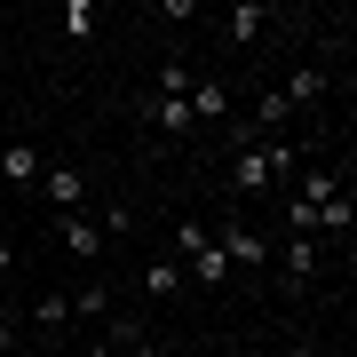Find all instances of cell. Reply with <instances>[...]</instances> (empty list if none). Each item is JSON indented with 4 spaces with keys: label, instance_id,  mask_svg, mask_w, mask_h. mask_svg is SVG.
Wrapping results in <instances>:
<instances>
[{
    "label": "cell",
    "instance_id": "obj_1",
    "mask_svg": "<svg viewBox=\"0 0 357 357\" xmlns=\"http://www.w3.org/2000/svg\"><path fill=\"white\" fill-rule=\"evenodd\" d=\"M175 262H183V278H191V286H222V278H230L215 230H206L199 215H175Z\"/></svg>",
    "mask_w": 357,
    "mask_h": 357
},
{
    "label": "cell",
    "instance_id": "obj_2",
    "mask_svg": "<svg viewBox=\"0 0 357 357\" xmlns=\"http://www.w3.org/2000/svg\"><path fill=\"white\" fill-rule=\"evenodd\" d=\"M215 246H222V262H230V270H270V238L255 230V215H230Z\"/></svg>",
    "mask_w": 357,
    "mask_h": 357
},
{
    "label": "cell",
    "instance_id": "obj_3",
    "mask_svg": "<svg viewBox=\"0 0 357 357\" xmlns=\"http://www.w3.org/2000/svg\"><path fill=\"white\" fill-rule=\"evenodd\" d=\"M40 199H48L56 215H79V206H88V175H79L72 159H48L40 167Z\"/></svg>",
    "mask_w": 357,
    "mask_h": 357
},
{
    "label": "cell",
    "instance_id": "obj_4",
    "mask_svg": "<svg viewBox=\"0 0 357 357\" xmlns=\"http://www.w3.org/2000/svg\"><path fill=\"white\" fill-rule=\"evenodd\" d=\"M56 238H64V255H72V262H88V270L103 262V246H112L88 215H56Z\"/></svg>",
    "mask_w": 357,
    "mask_h": 357
},
{
    "label": "cell",
    "instance_id": "obj_5",
    "mask_svg": "<svg viewBox=\"0 0 357 357\" xmlns=\"http://www.w3.org/2000/svg\"><path fill=\"white\" fill-rule=\"evenodd\" d=\"M318 262H326V246H318V238H286V262H278L286 278H278V286H286V294H310V278H318Z\"/></svg>",
    "mask_w": 357,
    "mask_h": 357
},
{
    "label": "cell",
    "instance_id": "obj_6",
    "mask_svg": "<svg viewBox=\"0 0 357 357\" xmlns=\"http://www.w3.org/2000/svg\"><path fill=\"white\" fill-rule=\"evenodd\" d=\"M183 103H191V128H230V88L222 79H191Z\"/></svg>",
    "mask_w": 357,
    "mask_h": 357
},
{
    "label": "cell",
    "instance_id": "obj_7",
    "mask_svg": "<svg viewBox=\"0 0 357 357\" xmlns=\"http://www.w3.org/2000/svg\"><path fill=\"white\" fill-rule=\"evenodd\" d=\"M40 167H48V151H40V143H8V151H0V183L32 191V183H40Z\"/></svg>",
    "mask_w": 357,
    "mask_h": 357
},
{
    "label": "cell",
    "instance_id": "obj_8",
    "mask_svg": "<svg viewBox=\"0 0 357 357\" xmlns=\"http://www.w3.org/2000/svg\"><path fill=\"white\" fill-rule=\"evenodd\" d=\"M262 24H270V8H262V0H238V8L222 16V40H230V48H255Z\"/></svg>",
    "mask_w": 357,
    "mask_h": 357
},
{
    "label": "cell",
    "instance_id": "obj_9",
    "mask_svg": "<svg viewBox=\"0 0 357 357\" xmlns=\"http://www.w3.org/2000/svg\"><path fill=\"white\" fill-rule=\"evenodd\" d=\"M278 96L294 103V112H310V103L326 96V64H302V72H286V79H278Z\"/></svg>",
    "mask_w": 357,
    "mask_h": 357
},
{
    "label": "cell",
    "instance_id": "obj_10",
    "mask_svg": "<svg viewBox=\"0 0 357 357\" xmlns=\"http://www.w3.org/2000/svg\"><path fill=\"white\" fill-rule=\"evenodd\" d=\"M286 128H294V103H286L278 88H262V96H255V128H246V135H286Z\"/></svg>",
    "mask_w": 357,
    "mask_h": 357
},
{
    "label": "cell",
    "instance_id": "obj_11",
    "mask_svg": "<svg viewBox=\"0 0 357 357\" xmlns=\"http://www.w3.org/2000/svg\"><path fill=\"white\" fill-rule=\"evenodd\" d=\"M143 119H151L159 135H191V103H183V96H151V103H143Z\"/></svg>",
    "mask_w": 357,
    "mask_h": 357
},
{
    "label": "cell",
    "instance_id": "obj_12",
    "mask_svg": "<svg viewBox=\"0 0 357 357\" xmlns=\"http://www.w3.org/2000/svg\"><path fill=\"white\" fill-rule=\"evenodd\" d=\"M64 302H72V318H112V286H103V278H88V286H79V294H64Z\"/></svg>",
    "mask_w": 357,
    "mask_h": 357
},
{
    "label": "cell",
    "instance_id": "obj_13",
    "mask_svg": "<svg viewBox=\"0 0 357 357\" xmlns=\"http://www.w3.org/2000/svg\"><path fill=\"white\" fill-rule=\"evenodd\" d=\"M183 286H191V278H183V262H151V270H143V294H151V302H175Z\"/></svg>",
    "mask_w": 357,
    "mask_h": 357
},
{
    "label": "cell",
    "instance_id": "obj_14",
    "mask_svg": "<svg viewBox=\"0 0 357 357\" xmlns=\"http://www.w3.org/2000/svg\"><path fill=\"white\" fill-rule=\"evenodd\" d=\"M56 32L64 40H96V8L88 0H64V8H56Z\"/></svg>",
    "mask_w": 357,
    "mask_h": 357
},
{
    "label": "cell",
    "instance_id": "obj_15",
    "mask_svg": "<svg viewBox=\"0 0 357 357\" xmlns=\"http://www.w3.org/2000/svg\"><path fill=\"white\" fill-rule=\"evenodd\" d=\"M191 79H199V72L183 64V56H167V64L151 72V96H191Z\"/></svg>",
    "mask_w": 357,
    "mask_h": 357
},
{
    "label": "cell",
    "instance_id": "obj_16",
    "mask_svg": "<svg viewBox=\"0 0 357 357\" xmlns=\"http://www.w3.org/2000/svg\"><path fill=\"white\" fill-rule=\"evenodd\" d=\"M72 318V302H64V294H40V310H32V326H64Z\"/></svg>",
    "mask_w": 357,
    "mask_h": 357
},
{
    "label": "cell",
    "instance_id": "obj_17",
    "mask_svg": "<svg viewBox=\"0 0 357 357\" xmlns=\"http://www.w3.org/2000/svg\"><path fill=\"white\" fill-rule=\"evenodd\" d=\"M96 230H103V238H128V230H135V215H128V206H103V215H96Z\"/></svg>",
    "mask_w": 357,
    "mask_h": 357
},
{
    "label": "cell",
    "instance_id": "obj_18",
    "mask_svg": "<svg viewBox=\"0 0 357 357\" xmlns=\"http://www.w3.org/2000/svg\"><path fill=\"white\" fill-rule=\"evenodd\" d=\"M119 357H167V342H151V333H135V342L119 349Z\"/></svg>",
    "mask_w": 357,
    "mask_h": 357
},
{
    "label": "cell",
    "instance_id": "obj_19",
    "mask_svg": "<svg viewBox=\"0 0 357 357\" xmlns=\"http://www.w3.org/2000/svg\"><path fill=\"white\" fill-rule=\"evenodd\" d=\"M270 357H318V349H310V342H278V349H270Z\"/></svg>",
    "mask_w": 357,
    "mask_h": 357
},
{
    "label": "cell",
    "instance_id": "obj_20",
    "mask_svg": "<svg viewBox=\"0 0 357 357\" xmlns=\"http://www.w3.org/2000/svg\"><path fill=\"white\" fill-rule=\"evenodd\" d=\"M16 349V318H0V357H8Z\"/></svg>",
    "mask_w": 357,
    "mask_h": 357
},
{
    "label": "cell",
    "instance_id": "obj_21",
    "mask_svg": "<svg viewBox=\"0 0 357 357\" xmlns=\"http://www.w3.org/2000/svg\"><path fill=\"white\" fill-rule=\"evenodd\" d=\"M79 357H119V349H112V342H103V333H96V342H88V349H79Z\"/></svg>",
    "mask_w": 357,
    "mask_h": 357
},
{
    "label": "cell",
    "instance_id": "obj_22",
    "mask_svg": "<svg viewBox=\"0 0 357 357\" xmlns=\"http://www.w3.org/2000/svg\"><path fill=\"white\" fill-rule=\"evenodd\" d=\"M8 270H16V246H8V238H0V278H8Z\"/></svg>",
    "mask_w": 357,
    "mask_h": 357
},
{
    "label": "cell",
    "instance_id": "obj_23",
    "mask_svg": "<svg viewBox=\"0 0 357 357\" xmlns=\"http://www.w3.org/2000/svg\"><path fill=\"white\" fill-rule=\"evenodd\" d=\"M206 357H255V349H206Z\"/></svg>",
    "mask_w": 357,
    "mask_h": 357
}]
</instances>
